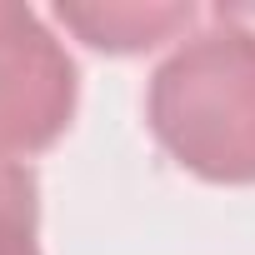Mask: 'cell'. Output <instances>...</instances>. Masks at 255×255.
<instances>
[{"label":"cell","mask_w":255,"mask_h":255,"mask_svg":"<svg viewBox=\"0 0 255 255\" xmlns=\"http://www.w3.org/2000/svg\"><path fill=\"white\" fill-rule=\"evenodd\" d=\"M145 115L155 140L200 180L255 185V30L215 10L150 75Z\"/></svg>","instance_id":"6da1fadb"},{"label":"cell","mask_w":255,"mask_h":255,"mask_svg":"<svg viewBox=\"0 0 255 255\" xmlns=\"http://www.w3.org/2000/svg\"><path fill=\"white\" fill-rule=\"evenodd\" d=\"M75 60L35 10L0 0V155L50 150L75 115Z\"/></svg>","instance_id":"7a4b0ae2"},{"label":"cell","mask_w":255,"mask_h":255,"mask_svg":"<svg viewBox=\"0 0 255 255\" xmlns=\"http://www.w3.org/2000/svg\"><path fill=\"white\" fill-rule=\"evenodd\" d=\"M55 20L105 55H140L165 40H185L195 25L190 0H95V5H55Z\"/></svg>","instance_id":"3957f363"},{"label":"cell","mask_w":255,"mask_h":255,"mask_svg":"<svg viewBox=\"0 0 255 255\" xmlns=\"http://www.w3.org/2000/svg\"><path fill=\"white\" fill-rule=\"evenodd\" d=\"M35 230H40V185L20 160L0 155V255H40Z\"/></svg>","instance_id":"277c9868"},{"label":"cell","mask_w":255,"mask_h":255,"mask_svg":"<svg viewBox=\"0 0 255 255\" xmlns=\"http://www.w3.org/2000/svg\"><path fill=\"white\" fill-rule=\"evenodd\" d=\"M220 10H225V5H220ZM225 15H230V20H240V25H250V30H255V10H250V5H230V10H225Z\"/></svg>","instance_id":"5b68a950"}]
</instances>
